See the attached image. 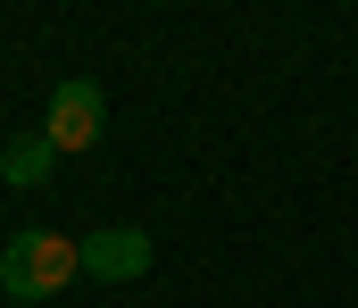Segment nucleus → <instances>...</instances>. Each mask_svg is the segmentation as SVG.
I'll return each mask as SVG.
<instances>
[{"label":"nucleus","instance_id":"f03ea898","mask_svg":"<svg viewBox=\"0 0 358 308\" xmlns=\"http://www.w3.org/2000/svg\"><path fill=\"white\" fill-rule=\"evenodd\" d=\"M100 125H108V101H100V84L92 75H67L50 108H42V133H50V150H92L100 142Z\"/></svg>","mask_w":358,"mask_h":308},{"label":"nucleus","instance_id":"20e7f679","mask_svg":"<svg viewBox=\"0 0 358 308\" xmlns=\"http://www.w3.org/2000/svg\"><path fill=\"white\" fill-rule=\"evenodd\" d=\"M50 167H59V150H50V133H17V142L0 150V184H17V192H34V184H50Z\"/></svg>","mask_w":358,"mask_h":308},{"label":"nucleus","instance_id":"7ed1b4c3","mask_svg":"<svg viewBox=\"0 0 358 308\" xmlns=\"http://www.w3.org/2000/svg\"><path fill=\"white\" fill-rule=\"evenodd\" d=\"M84 275L92 284H134V275H150V233H142V225H92L84 233Z\"/></svg>","mask_w":358,"mask_h":308},{"label":"nucleus","instance_id":"f257e3e1","mask_svg":"<svg viewBox=\"0 0 358 308\" xmlns=\"http://www.w3.org/2000/svg\"><path fill=\"white\" fill-rule=\"evenodd\" d=\"M84 275V242H67V233H50V225H25V233H8V250H0V292L8 300H50V292H67Z\"/></svg>","mask_w":358,"mask_h":308}]
</instances>
